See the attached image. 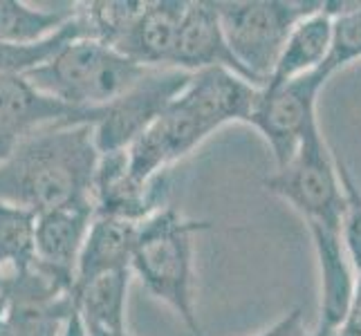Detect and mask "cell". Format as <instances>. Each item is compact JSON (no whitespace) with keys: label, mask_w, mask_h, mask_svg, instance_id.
Returning <instances> with one entry per match:
<instances>
[{"label":"cell","mask_w":361,"mask_h":336,"mask_svg":"<svg viewBox=\"0 0 361 336\" xmlns=\"http://www.w3.org/2000/svg\"><path fill=\"white\" fill-rule=\"evenodd\" d=\"M184 7V0L146 3L142 14L135 18L130 30L123 34L115 49L148 70L169 68Z\"/></svg>","instance_id":"12"},{"label":"cell","mask_w":361,"mask_h":336,"mask_svg":"<svg viewBox=\"0 0 361 336\" xmlns=\"http://www.w3.org/2000/svg\"><path fill=\"white\" fill-rule=\"evenodd\" d=\"M0 336H20L16 321L11 316L7 303L3 301V296H0Z\"/></svg>","instance_id":"23"},{"label":"cell","mask_w":361,"mask_h":336,"mask_svg":"<svg viewBox=\"0 0 361 336\" xmlns=\"http://www.w3.org/2000/svg\"><path fill=\"white\" fill-rule=\"evenodd\" d=\"M339 332L337 330H332V328H328V325H321V323H319V325H317V330H312V332H307V330H298L294 336H337Z\"/></svg>","instance_id":"26"},{"label":"cell","mask_w":361,"mask_h":336,"mask_svg":"<svg viewBox=\"0 0 361 336\" xmlns=\"http://www.w3.org/2000/svg\"><path fill=\"white\" fill-rule=\"evenodd\" d=\"M263 186L305 220L310 233H343L345 195L337 157L328 148L319 123L305 132L290 164L267 175Z\"/></svg>","instance_id":"4"},{"label":"cell","mask_w":361,"mask_h":336,"mask_svg":"<svg viewBox=\"0 0 361 336\" xmlns=\"http://www.w3.org/2000/svg\"><path fill=\"white\" fill-rule=\"evenodd\" d=\"M144 0H92L77 5V16L83 25L85 39L115 47L142 14Z\"/></svg>","instance_id":"18"},{"label":"cell","mask_w":361,"mask_h":336,"mask_svg":"<svg viewBox=\"0 0 361 336\" xmlns=\"http://www.w3.org/2000/svg\"><path fill=\"white\" fill-rule=\"evenodd\" d=\"M326 81V74L317 70L281 85H265L258 90L249 126L263 135L276 168L290 164L305 132L319 123L317 99Z\"/></svg>","instance_id":"7"},{"label":"cell","mask_w":361,"mask_h":336,"mask_svg":"<svg viewBox=\"0 0 361 336\" xmlns=\"http://www.w3.org/2000/svg\"><path fill=\"white\" fill-rule=\"evenodd\" d=\"M256 85L225 68H211L191 74L176 104L189 112L211 137L227 123H249L256 99Z\"/></svg>","instance_id":"9"},{"label":"cell","mask_w":361,"mask_h":336,"mask_svg":"<svg viewBox=\"0 0 361 336\" xmlns=\"http://www.w3.org/2000/svg\"><path fill=\"white\" fill-rule=\"evenodd\" d=\"M337 336H361V269L357 273L355 287H353V298L350 305H348L345 318L339 328Z\"/></svg>","instance_id":"21"},{"label":"cell","mask_w":361,"mask_h":336,"mask_svg":"<svg viewBox=\"0 0 361 336\" xmlns=\"http://www.w3.org/2000/svg\"><path fill=\"white\" fill-rule=\"evenodd\" d=\"M137 227H140L137 222L94 216L77 263L72 294H77L94 278L104 276V273L130 269Z\"/></svg>","instance_id":"13"},{"label":"cell","mask_w":361,"mask_h":336,"mask_svg":"<svg viewBox=\"0 0 361 336\" xmlns=\"http://www.w3.org/2000/svg\"><path fill=\"white\" fill-rule=\"evenodd\" d=\"M85 332H88V336H130L128 330H106V328H92V325H85Z\"/></svg>","instance_id":"25"},{"label":"cell","mask_w":361,"mask_h":336,"mask_svg":"<svg viewBox=\"0 0 361 336\" xmlns=\"http://www.w3.org/2000/svg\"><path fill=\"white\" fill-rule=\"evenodd\" d=\"M148 68L135 63L115 47L77 39L27 74L36 90L74 110H99L140 81Z\"/></svg>","instance_id":"3"},{"label":"cell","mask_w":361,"mask_h":336,"mask_svg":"<svg viewBox=\"0 0 361 336\" xmlns=\"http://www.w3.org/2000/svg\"><path fill=\"white\" fill-rule=\"evenodd\" d=\"M133 271L119 269L94 278L83 290L72 294V301L83 325L126 330V305Z\"/></svg>","instance_id":"15"},{"label":"cell","mask_w":361,"mask_h":336,"mask_svg":"<svg viewBox=\"0 0 361 336\" xmlns=\"http://www.w3.org/2000/svg\"><path fill=\"white\" fill-rule=\"evenodd\" d=\"M3 287H5V267L0 265V294H3Z\"/></svg>","instance_id":"27"},{"label":"cell","mask_w":361,"mask_h":336,"mask_svg":"<svg viewBox=\"0 0 361 336\" xmlns=\"http://www.w3.org/2000/svg\"><path fill=\"white\" fill-rule=\"evenodd\" d=\"M211 222L184 218L178 209L161 206L140 222L130 258L133 276L157 301L169 305L193 336H202L195 309L193 238Z\"/></svg>","instance_id":"2"},{"label":"cell","mask_w":361,"mask_h":336,"mask_svg":"<svg viewBox=\"0 0 361 336\" xmlns=\"http://www.w3.org/2000/svg\"><path fill=\"white\" fill-rule=\"evenodd\" d=\"M99 157L92 123H56L36 130L0 161V200L34 213L92 200Z\"/></svg>","instance_id":"1"},{"label":"cell","mask_w":361,"mask_h":336,"mask_svg":"<svg viewBox=\"0 0 361 336\" xmlns=\"http://www.w3.org/2000/svg\"><path fill=\"white\" fill-rule=\"evenodd\" d=\"M330 39H332V18L323 11L321 5L319 11L301 18L294 25V30L290 32L288 41H285L283 52L265 85H281L285 81H292L303 77V74L321 70L330 52Z\"/></svg>","instance_id":"14"},{"label":"cell","mask_w":361,"mask_h":336,"mask_svg":"<svg viewBox=\"0 0 361 336\" xmlns=\"http://www.w3.org/2000/svg\"><path fill=\"white\" fill-rule=\"evenodd\" d=\"M323 11L332 18L330 52L321 72L330 79L334 72L361 58V3H323Z\"/></svg>","instance_id":"19"},{"label":"cell","mask_w":361,"mask_h":336,"mask_svg":"<svg viewBox=\"0 0 361 336\" xmlns=\"http://www.w3.org/2000/svg\"><path fill=\"white\" fill-rule=\"evenodd\" d=\"M321 5L312 0H218L216 9L231 54L263 88L294 25Z\"/></svg>","instance_id":"5"},{"label":"cell","mask_w":361,"mask_h":336,"mask_svg":"<svg viewBox=\"0 0 361 336\" xmlns=\"http://www.w3.org/2000/svg\"><path fill=\"white\" fill-rule=\"evenodd\" d=\"M166 173H161L151 182H140L130 175L126 164V151L99 157L92 182L94 216L119 218L140 224L161 206H166Z\"/></svg>","instance_id":"10"},{"label":"cell","mask_w":361,"mask_h":336,"mask_svg":"<svg viewBox=\"0 0 361 336\" xmlns=\"http://www.w3.org/2000/svg\"><path fill=\"white\" fill-rule=\"evenodd\" d=\"M63 336H88L83 321H81V316L77 312V307H74L72 312H70V316H68V323H66V328H63Z\"/></svg>","instance_id":"24"},{"label":"cell","mask_w":361,"mask_h":336,"mask_svg":"<svg viewBox=\"0 0 361 336\" xmlns=\"http://www.w3.org/2000/svg\"><path fill=\"white\" fill-rule=\"evenodd\" d=\"M72 16L74 5L66 9H45L20 0H0V43H39L63 27Z\"/></svg>","instance_id":"16"},{"label":"cell","mask_w":361,"mask_h":336,"mask_svg":"<svg viewBox=\"0 0 361 336\" xmlns=\"http://www.w3.org/2000/svg\"><path fill=\"white\" fill-rule=\"evenodd\" d=\"M189 79V72L176 68L148 70L133 88L104 106L102 115L92 123L99 155L126 151L137 137L164 115Z\"/></svg>","instance_id":"6"},{"label":"cell","mask_w":361,"mask_h":336,"mask_svg":"<svg viewBox=\"0 0 361 336\" xmlns=\"http://www.w3.org/2000/svg\"><path fill=\"white\" fill-rule=\"evenodd\" d=\"M36 260V213L0 200V265L7 273H20Z\"/></svg>","instance_id":"17"},{"label":"cell","mask_w":361,"mask_h":336,"mask_svg":"<svg viewBox=\"0 0 361 336\" xmlns=\"http://www.w3.org/2000/svg\"><path fill=\"white\" fill-rule=\"evenodd\" d=\"M169 68L189 74L211 68H225L258 88V83L249 77V72L231 54L225 34H222V25L214 0L186 3Z\"/></svg>","instance_id":"11"},{"label":"cell","mask_w":361,"mask_h":336,"mask_svg":"<svg viewBox=\"0 0 361 336\" xmlns=\"http://www.w3.org/2000/svg\"><path fill=\"white\" fill-rule=\"evenodd\" d=\"M94 220L92 200H79L36 213V260L45 276L72 294L74 273Z\"/></svg>","instance_id":"8"},{"label":"cell","mask_w":361,"mask_h":336,"mask_svg":"<svg viewBox=\"0 0 361 336\" xmlns=\"http://www.w3.org/2000/svg\"><path fill=\"white\" fill-rule=\"evenodd\" d=\"M301 328H303V312H301V307H296L292 312L285 314L281 321L274 323L269 330L260 332L256 336H294Z\"/></svg>","instance_id":"22"},{"label":"cell","mask_w":361,"mask_h":336,"mask_svg":"<svg viewBox=\"0 0 361 336\" xmlns=\"http://www.w3.org/2000/svg\"><path fill=\"white\" fill-rule=\"evenodd\" d=\"M339 180L345 195V216H343V244L350 265L361 269V189L357 186L350 168H345L343 161L337 157Z\"/></svg>","instance_id":"20"}]
</instances>
